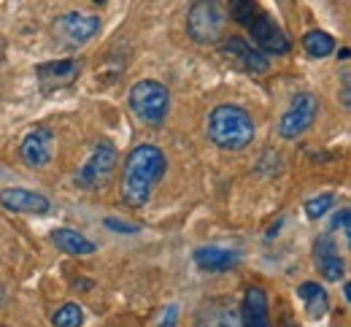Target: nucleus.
<instances>
[{
  "label": "nucleus",
  "instance_id": "obj_7",
  "mask_svg": "<svg viewBox=\"0 0 351 327\" xmlns=\"http://www.w3.org/2000/svg\"><path fill=\"white\" fill-rule=\"evenodd\" d=\"M249 36L254 41V47L260 49L263 54H287L289 51V38L287 33L265 14V11H257L254 19L249 22Z\"/></svg>",
  "mask_w": 351,
  "mask_h": 327
},
{
  "label": "nucleus",
  "instance_id": "obj_5",
  "mask_svg": "<svg viewBox=\"0 0 351 327\" xmlns=\"http://www.w3.org/2000/svg\"><path fill=\"white\" fill-rule=\"evenodd\" d=\"M114 165H117V146L111 141H100L92 149V154H89V160L84 162V168L76 173V184L84 189H97L100 184L108 182Z\"/></svg>",
  "mask_w": 351,
  "mask_h": 327
},
{
  "label": "nucleus",
  "instance_id": "obj_20",
  "mask_svg": "<svg viewBox=\"0 0 351 327\" xmlns=\"http://www.w3.org/2000/svg\"><path fill=\"white\" fill-rule=\"evenodd\" d=\"M54 327H82L84 322V311L79 303H65L54 317H51Z\"/></svg>",
  "mask_w": 351,
  "mask_h": 327
},
{
  "label": "nucleus",
  "instance_id": "obj_27",
  "mask_svg": "<svg viewBox=\"0 0 351 327\" xmlns=\"http://www.w3.org/2000/svg\"><path fill=\"white\" fill-rule=\"evenodd\" d=\"M284 327H298V325H292V322H287V319H284Z\"/></svg>",
  "mask_w": 351,
  "mask_h": 327
},
{
  "label": "nucleus",
  "instance_id": "obj_18",
  "mask_svg": "<svg viewBox=\"0 0 351 327\" xmlns=\"http://www.w3.org/2000/svg\"><path fill=\"white\" fill-rule=\"evenodd\" d=\"M298 295L306 300L308 317L319 319V317H324V314H327V303H330V298H327V289H324L322 284H316V281H306V284H300V287H298Z\"/></svg>",
  "mask_w": 351,
  "mask_h": 327
},
{
  "label": "nucleus",
  "instance_id": "obj_6",
  "mask_svg": "<svg viewBox=\"0 0 351 327\" xmlns=\"http://www.w3.org/2000/svg\"><path fill=\"white\" fill-rule=\"evenodd\" d=\"M316 108H319V103H316L313 95L308 93L295 95L289 111L278 122V136L287 141H295L298 136H303L308 128L313 125V119H316Z\"/></svg>",
  "mask_w": 351,
  "mask_h": 327
},
{
  "label": "nucleus",
  "instance_id": "obj_12",
  "mask_svg": "<svg viewBox=\"0 0 351 327\" xmlns=\"http://www.w3.org/2000/svg\"><path fill=\"white\" fill-rule=\"evenodd\" d=\"M313 263L316 271L327 281H341L343 279V257L338 252V243L330 235H319L313 243Z\"/></svg>",
  "mask_w": 351,
  "mask_h": 327
},
{
  "label": "nucleus",
  "instance_id": "obj_8",
  "mask_svg": "<svg viewBox=\"0 0 351 327\" xmlns=\"http://www.w3.org/2000/svg\"><path fill=\"white\" fill-rule=\"evenodd\" d=\"M195 327H243V322L232 298H211L200 306Z\"/></svg>",
  "mask_w": 351,
  "mask_h": 327
},
{
  "label": "nucleus",
  "instance_id": "obj_15",
  "mask_svg": "<svg viewBox=\"0 0 351 327\" xmlns=\"http://www.w3.org/2000/svg\"><path fill=\"white\" fill-rule=\"evenodd\" d=\"M195 263L203 271H230L241 263V254L232 249H219V246H200L195 252Z\"/></svg>",
  "mask_w": 351,
  "mask_h": 327
},
{
  "label": "nucleus",
  "instance_id": "obj_4",
  "mask_svg": "<svg viewBox=\"0 0 351 327\" xmlns=\"http://www.w3.org/2000/svg\"><path fill=\"white\" fill-rule=\"evenodd\" d=\"M227 25V14L217 0H197L186 14V30L195 44H217Z\"/></svg>",
  "mask_w": 351,
  "mask_h": 327
},
{
  "label": "nucleus",
  "instance_id": "obj_3",
  "mask_svg": "<svg viewBox=\"0 0 351 327\" xmlns=\"http://www.w3.org/2000/svg\"><path fill=\"white\" fill-rule=\"evenodd\" d=\"M130 108L141 122H146V125H160V122L168 117L171 93H168L160 82L143 79V82H138L130 90Z\"/></svg>",
  "mask_w": 351,
  "mask_h": 327
},
{
  "label": "nucleus",
  "instance_id": "obj_2",
  "mask_svg": "<svg viewBox=\"0 0 351 327\" xmlns=\"http://www.w3.org/2000/svg\"><path fill=\"white\" fill-rule=\"evenodd\" d=\"M208 138L224 152H241L254 141V119L241 106H217L208 117Z\"/></svg>",
  "mask_w": 351,
  "mask_h": 327
},
{
  "label": "nucleus",
  "instance_id": "obj_25",
  "mask_svg": "<svg viewBox=\"0 0 351 327\" xmlns=\"http://www.w3.org/2000/svg\"><path fill=\"white\" fill-rule=\"evenodd\" d=\"M176 319H178V306H168V308H165V317H162V322H160V327H176Z\"/></svg>",
  "mask_w": 351,
  "mask_h": 327
},
{
  "label": "nucleus",
  "instance_id": "obj_23",
  "mask_svg": "<svg viewBox=\"0 0 351 327\" xmlns=\"http://www.w3.org/2000/svg\"><path fill=\"white\" fill-rule=\"evenodd\" d=\"M106 228H108V230H114V233H138V230H141L138 225L119 222V219H114V217H108V219H106Z\"/></svg>",
  "mask_w": 351,
  "mask_h": 327
},
{
  "label": "nucleus",
  "instance_id": "obj_9",
  "mask_svg": "<svg viewBox=\"0 0 351 327\" xmlns=\"http://www.w3.org/2000/svg\"><path fill=\"white\" fill-rule=\"evenodd\" d=\"M97 30H100V19L89 16V14H79V11H71V14L60 16L57 25H54V33L62 41H68L71 47H79V44L89 41Z\"/></svg>",
  "mask_w": 351,
  "mask_h": 327
},
{
  "label": "nucleus",
  "instance_id": "obj_16",
  "mask_svg": "<svg viewBox=\"0 0 351 327\" xmlns=\"http://www.w3.org/2000/svg\"><path fill=\"white\" fill-rule=\"evenodd\" d=\"M79 76V62L76 60H60V62H44L38 68V79L46 90H54V87H62V84H71L73 79Z\"/></svg>",
  "mask_w": 351,
  "mask_h": 327
},
{
  "label": "nucleus",
  "instance_id": "obj_26",
  "mask_svg": "<svg viewBox=\"0 0 351 327\" xmlns=\"http://www.w3.org/2000/svg\"><path fill=\"white\" fill-rule=\"evenodd\" d=\"M343 298H346V300H351V287H349V284L343 287Z\"/></svg>",
  "mask_w": 351,
  "mask_h": 327
},
{
  "label": "nucleus",
  "instance_id": "obj_19",
  "mask_svg": "<svg viewBox=\"0 0 351 327\" xmlns=\"http://www.w3.org/2000/svg\"><path fill=\"white\" fill-rule=\"evenodd\" d=\"M303 49H306L311 57L322 60V57H330L335 51V38L324 30H311L303 36Z\"/></svg>",
  "mask_w": 351,
  "mask_h": 327
},
{
  "label": "nucleus",
  "instance_id": "obj_17",
  "mask_svg": "<svg viewBox=\"0 0 351 327\" xmlns=\"http://www.w3.org/2000/svg\"><path fill=\"white\" fill-rule=\"evenodd\" d=\"M51 241H54V246L60 249V252H65V254H92L97 246L84 238L82 233H76V230H71V228H60V230H54L51 233Z\"/></svg>",
  "mask_w": 351,
  "mask_h": 327
},
{
  "label": "nucleus",
  "instance_id": "obj_21",
  "mask_svg": "<svg viewBox=\"0 0 351 327\" xmlns=\"http://www.w3.org/2000/svg\"><path fill=\"white\" fill-rule=\"evenodd\" d=\"M257 11H260V8H257L254 0H230V16H232L238 25H243V27H249V22L254 19Z\"/></svg>",
  "mask_w": 351,
  "mask_h": 327
},
{
  "label": "nucleus",
  "instance_id": "obj_10",
  "mask_svg": "<svg viewBox=\"0 0 351 327\" xmlns=\"http://www.w3.org/2000/svg\"><path fill=\"white\" fill-rule=\"evenodd\" d=\"M221 54L230 57L235 65H241V68L249 71V73H265V71L270 68L267 54H263L260 49L252 47L249 41H243V38H238V36H232V38H227V41L221 44Z\"/></svg>",
  "mask_w": 351,
  "mask_h": 327
},
{
  "label": "nucleus",
  "instance_id": "obj_22",
  "mask_svg": "<svg viewBox=\"0 0 351 327\" xmlns=\"http://www.w3.org/2000/svg\"><path fill=\"white\" fill-rule=\"evenodd\" d=\"M330 208H332V195H316V197H311L306 203V214L311 219L324 217Z\"/></svg>",
  "mask_w": 351,
  "mask_h": 327
},
{
  "label": "nucleus",
  "instance_id": "obj_11",
  "mask_svg": "<svg viewBox=\"0 0 351 327\" xmlns=\"http://www.w3.org/2000/svg\"><path fill=\"white\" fill-rule=\"evenodd\" d=\"M19 154L25 160V165H30V168H44V165H49L51 157H54V136H51V130H46V128L30 130L25 136V141H22Z\"/></svg>",
  "mask_w": 351,
  "mask_h": 327
},
{
  "label": "nucleus",
  "instance_id": "obj_14",
  "mask_svg": "<svg viewBox=\"0 0 351 327\" xmlns=\"http://www.w3.org/2000/svg\"><path fill=\"white\" fill-rule=\"evenodd\" d=\"M241 322L243 327H270V314H267V295L260 287H252L243 298L241 308Z\"/></svg>",
  "mask_w": 351,
  "mask_h": 327
},
{
  "label": "nucleus",
  "instance_id": "obj_28",
  "mask_svg": "<svg viewBox=\"0 0 351 327\" xmlns=\"http://www.w3.org/2000/svg\"><path fill=\"white\" fill-rule=\"evenodd\" d=\"M0 327H3V325H0Z\"/></svg>",
  "mask_w": 351,
  "mask_h": 327
},
{
  "label": "nucleus",
  "instance_id": "obj_24",
  "mask_svg": "<svg viewBox=\"0 0 351 327\" xmlns=\"http://www.w3.org/2000/svg\"><path fill=\"white\" fill-rule=\"evenodd\" d=\"M351 219H349V208H343L341 214H335V219H332V230H343V235H351Z\"/></svg>",
  "mask_w": 351,
  "mask_h": 327
},
{
  "label": "nucleus",
  "instance_id": "obj_1",
  "mask_svg": "<svg viewBox=\"0 0 351 327\" xmlns=\"http://www.w3.org/2000/svg\"><path fill=\"white\" fill-rule=\"evenodd\" d=\"M165 154L152 146V143H143V146H135L128 160H125V176H122V200L130 206V208H143L152 197V189L157 187L165 176Z\"/></svg>",
  "mask_w": 351,
  "mask_h": 327
},
{
  "label": "nucleus",
  "instance_id": "obj_13",
  "mask_svg": "<svg viewBox=\"0 0 351 327\" xmlns=\"http://www.w3.org/2000/svg\"><path fill=\"white\" fill-rule=\"evenodd\" d=\"M0 206L5 211H14V214H46L51 208V203L46 200L41 192H33V189H3L0 192Z\"/></svg>",
  "mask_w": 351,
  "mask_h": 327
}]
</instances>
